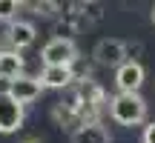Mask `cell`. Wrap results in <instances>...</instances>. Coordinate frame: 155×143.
I'll return each instance as SVG.
<instances>
[{
	"label": "cell",
	"instance_id": "1",
	"mask_svg": "<svg viewBox=\"0 0 155 143\" xmlns=\"http://www.w3.org/2000/svg\"><path fill=\"white\" fill-rule=\"evenodd\" d=\"M109 117L121 126H138L147 120V100L138 92H118L109 97Z\"/></svg>",
	"mask_w": 155,
	"mask_h": 143
},
{
	"label": "cell",
	"instance_id": "2",
	"mask_svg": "<svg viewBox=\"0 0 155 143\" xmlns=\"http://www.w3.org/2000/svg\"><path fill=\"white\" fill-rule=\"evenodd\" d=\"M40 60H43V66H58V63H75L78 60V46L72 37H52L49 43L43 46V52H40Z\"/></svg>",
	"mask_w": 155,
	"mask_h": 143
},
{
	"label": "cell",
	"instance_id": "3",
	"mask_svg": "<svg viewBox=\"0 0 155 143\" xmlns=\"http://www.w3.org/2000/svg\"><path fill=\"white\" fill-rule=\"evenodd\" d=\"M23 126V103L6 92H0V132L3 135H12Z\"/></svg>",
	"mask_w": 155,
	"mask_h": 143
},
{
	"label": "cell",
	"instance_id": "4",
	"mask_svg": "<svg viewBox=\"0 0 155 143\" xmlns=\"http://www.w3.org/2000/svg\"><path fill=\"white\" fill-rule=\"evenodd\" d=\"M92 57H95L98 66H112L115 69V66H121L124 57H127V43H124V40H115V37H104V40H98Z\"/></svg>",
	"mask_w": 155,
	"mask_h": 143
},
{
	"label": "cell",
	"instance_id": "5",
	"mask_svg": "<svg viewBox=\"0 0 155 143\" xmlns=\"http://www.w3.org/2000/svg\"><path fill=\"white\" fill-rule=\"evenodd\" d=\"M144 66L138 60H124L121 66H115V86L118 92H138L144 86Z\"/></svg>",
	"mask_w": 155,
	"mask_h": 143
},
{
	"label": "cell",
	"instance_id": "6",
	"mask_svg": "<svg viewBox=\"0 0 155 143\" xmlns=\"http://www.w3.org/2000/svg\"><path fill=\"white\" fill-rule=\"evenodd\" d=\"M40 92H43L40 77H26V75H20V77H15V80H9V94H15L23 106H26V103H35V100L40 97Z\"/></svg>",
	"mask_w": 155,
	"mask_h": 143
},
{
	"label": "cell",
	"instance_id": "7",
	"mask_svg": "<svg viewBox=\"0 0 155 143\" xmlns=\"http://www.w3.org/2000/svg\"><path fill=\"white\" fill-rule=\"evenodd\" d=\"M75 80L72 63H58V66H43L40 72V83L43 89H69Z\"/></svg>",
	"mask_w": 155,
	"mask_h": 143
},
{
	"label": "cell",
	"instance_id": "8",
	"mask_svg": "<svg viewBox=\"0 0 155 143\" xmlns=\"http://www.w3.org/2000/svg\"><path fill=\"white\" fill-rule=\"evenodd\" d=\"M72 143H109V132L98 120H83L72 132Z\"/></svg>",
	"mask_w": 155,
	"mask_h": 143
},
{
	"label": "cell",
	"instance_id": "9",
	"mask_svg": "<svg viewBox=\"0 0 155 143\" xmlns=\"http://www.w3.org/2000/svg\"><path fill=\"white\" fill-rule=\"evenodd\" d=\"M26 60L20 57V49H0V80H15L23 75Z\"/></svg>",
	"mask_w": 155,
	"mask_h": 143
},
{
	"label": "cell",
	"instance_id": "10",
	"mask_svg": "<svg viewBox=\"0 0 155 143\" xmlns=\"http://www.w3.org/2000/svg\"><path fill=\"white\" fill-rule=\"evenodd\" d=\"M35 37H38V29H35L29 20H12L9 23V40H12L15 49H26V46H32Z\"/></svg>",
	"mask_w": 155,
	"mask_h": 143
},
{
	"label": "cell",
	"instance_id": "11",
	"mask_svg": "<svg viewBox=\"0 0 155 143\" xmlns=\"http://www.w3.org/2000/svg\"><path fill=\"white\" fill-rule=\"evenodd\" d=\"M20 0H0V20L3 23H12L17 17V11H20Z\"/></svg>",
	"mask_w": 155,
	"mask_h": 143
},
{
	"label": "cell",
	"instance_id": "12",
	"mask_svg": "<svg viewBox=\"0 0 155 143\" xmlns=\"http://www.w3.org/2000/svg\"><path fill=\"white\" fill-rule=\"evenodd\" d=\"M144 143H155V123H150L144 129Z\"/></svg>",
	"mask_w": 155,
	"mask_h": 143
},
{
	"label": "cell",
	"instance_id": "13",
	"mask_svg": "<svg viewBox=\"0 0 155 143\" xmlns=\"http://www.w3.org/2000/svg\"><path fill=\"white\" fill-rule=\"evenodd\" d=\"M152 23H155V9H152Z\"/></svg>",
	"mask_w": 155,
	"mask_h": 143
}]
</instances>
